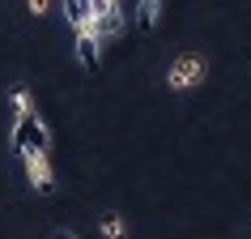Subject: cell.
<instances>
[{
    "instance_id": "cell-1",
    "label": "cell",
    "mask_w": 251,
    "mask_h": 239,
    "mask_svg": "<svg viewBox=\"0 0 251 239\" xmlns=\"http://www.w3.org/2000/svg\"><path fill=\"white\" fill-rule=\"evenodd\" d=\"M9 146L17 149V154H26V149H51V133H47V124H43L39 116H22L13 120V128H9Z\"/></svg>"
},
{
    "instance_id": "cell-2",
    "label": "cell",
    "mask_w": 251,
    "mask_h": 239,
    "mask_svg": "<svg viewBox=\"0 0 251 239\" xmlns=\"http://www.w3.org/2000/svg\"><path fill=\"white\" fill-rule=\"evenodd\" d=\"M204 73H209V64H204V56H179L171 64V73H166V81H171V90H192V86H200L204 81Z\"/></svg>"
},
{
    "instance_id": "cell-3",
    "label": "cell",
    "mask_w": 251,
    "mask_h": 239,
    "mask_svg": "<svg viewBox=\"0 0 251 239\" xmlns=\"http://www.w3.org/2000/svg\"><path fill=\"white\" fill-rule=\"evenodd\" d=\"M128 17H124V4H94V39L98 43H111L124 34Z\"/></svg>"
},
{
    "instance_id": "cell-4",
    "label": "cell",
    "mask_w": 251,
    "mask_h": 239,
    "mask_svg": "<svg viewBox=\"0 0 251 239\" xmlns=\"http://www.w3.org/2000/svg\"><path fill=\"white\" fill-rule=\"evenodd\" d=\"M22 167H26V179H30L34 192H51L55 188V171H51V162H47L43 149H26L22 154Z\"/></svg>"
},
{
    "instance_id": "cell-5",
    "label": "cell",
    "mask_w": 251,
    "mask_h": 239,
    "mask_svg": "<svg viewBox=\"0 0 251 239\" xmlns=\"http://www.w3.org/2000/svg\"><path fill=\"white\" fill-rule=\"evenodd\" d=\"M64 17L73 30H90L94 26V0H64Z\"/></svg>"
},
{
    "instance_id": "cell-6",
    "label": "cell",
    "mask_w": 251,
    "mask_h": 239,
    "mask_svg": "<svg viewBox=\"0 0 251 239\" xmlns=\"http://www.w3.org/2000/svg\"><path fill=\"white\" fill-rule=\"evenodd\" d=\"M98 47H102V43L94 39V26L90 30H77V60L85 68H98Z\"/></svg>"
},
{
    "instance_id": "cell-7",
    "label": "cell",
    "mask_w": 251,
    "mask_h": 239,
    "mask_svg": "<svg viewBox=\"0 0 251 239\" xmlns=\"http://www.w3.org/2000/svg\"><path fill=\"white\" fill-rule=\"evenodd\" d=\"M158 9H162V0H136V26H141V30H153Z\"/></svg>"
},
{
    "instance_id": "cell-8",
    "label": "cell",
    "mask_w": 251,
    "mask_h": 239,
    "mask_svg": "<svg viewBox=\"0 0 251 239\" xmlns=\"http://www.w3.org/2000/svg\"><path fill=\"white\" fill-rule=\"evenodd\" d=\"M102 239H128V222L119 218V213H102Z\"/></svg>"
},
{
    "instance_id": "cell-9",
    "label": "cell",
    "mask_w": 251,
    "mask_h": 239,
    "mask_svg": "<svg viewBox=\"0 0 251 239\" xmlns=\"http://www.w3.org/2000/svg\"><path fill=\"white\" fill-rule=\"evenodd\" d=\"M9 107H13V120L34 116V98H30V90H13V94H9Z\"/></svg>"
},
{
    "instance_id": "cell-10",
    "label": "cell",
    "mask_w": 251,
    "mask_h": 239,
    "mask_svg": "<svg viewBox=\"0 0 251 239\" xmlns=\"http://www.w3.org/2000/svg\"><path fill=\"white\" fill-rule=\"evenodd\" d=\"M30 13H34V17H43V13H47V0H30Z\"/></svg>"
},
{
    "instance_id": "cell-11",
    "label": "cell",
    "mask_w": 251,
    "mask_h": 239,
    "mask_svg": "<svg viewBox=\"0 0 251 239\" xmlns=\"http://www.w3.org/2000/svg\"><path fill=\"white\" fill-rule=\"evenodd\" d=\"M51 239H77V231H55Z\"/></svg>"
},
{
    "instance_id": "cell-12",
    "label": "cell",
    "mask_w": 251,
    "mask_h": 239,
    "mask_svg": "<svg viewBox=\"0 0 251 239\" xmlns=\"http://www.w3.org/2000/svg\"><path fill=\"white\" fill-rule=\"evenodd\" d=\"M94 4H124V0H94Z\"/></svg>"
}]
</instances>
